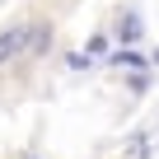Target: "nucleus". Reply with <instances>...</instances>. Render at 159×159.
I'll return each instance as SVG.
<instances>
[{
    "label": "nucleus",
    "mask_w": 159,
    "mask_h": 159,
    "mask_svg": "<svg viewBox=\"0 0 159 159\" xmlns=\"http://www.w3.org/2000/svg\"><path fill=\"white\" fill-rule=\"evenodd\" d=\"M24 38H28V28H10L5 38H0V61H10V56L24 47Z\"/></svg>",
    "instance_id": "f257e3e1"
}]
</instances>
